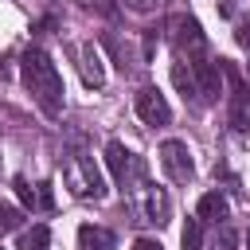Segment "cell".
Returning <instances> with one entry per match:
<instances>
[{"label": "cell", "mask_w": 250, "mask_h": 250, "mask_svg": "<svg viewBox=\"0 0 250 250\" xmlns=\"http://www.w3.org/2000/svg\"><path fill=\"white\" fill-rule=\"evenodd\" d=\"M234 39H238L242 47H250V20H246V23H238V31H234Z\"/></svg>", "instance_id": "ffe728a7"}, {"label": "cell", "mask_w": 250, "mask_h": 250, "mask_svg": "<svg viewBox=\"0 0 250 250\" xmlns=\"http://www.w3.org/2000/svg\"><path fill=\"white\" fill-rule=\"evenodd\" d=\"M105 164H109L113 180L121 184V191H125V188L133 191V184H141V176H145L141 156H137V152H129L121 141H109V145H105Z\"/></svg>", "instance_id": "3957f363"}, {"label": "cell", "mask_w": 250, "mask_h": 250, "mask_svg": "<svg viewBox=\"0 0 250 250\" xmlns=\"http://www.w3.org/2000/svg\"><path fill=\"white\" fill-rule=\"evenodd\" d=\"M20 74H23L27 94L35 98V105H39L47 117H59V113H62V74H59V66L51 62V55L39 51V47L23 51Z\"/></svg>", "instance_id": "6da1fadb"}, {"label": "cell", "mask_w": 250, "mask_h": 250, "mask_svg": "<svg viewBox=\"0 0 250 250\" xmlns=\"http://www.w3.org/2000/svg\"><path fill=\"white\" fill-rule=\"evenodd\" d=\"M137 113H141L145 125H168V121H172V105L164 102V94H160L156 86L137 90Z\"/></svg>", "instance_id": "8992f818"}, {"label": "cell", "mask_w": 250, "mask_h": 250, "mask_svg": "<svg viewBox=\"0 0 250 250\" xmlns=\"http://www.w3.org/2000/svg\"><path fill=\"white\" fill-rule=\"evenodd\" d=\"M12 188H16V195H20V199H23L27 207H35V203H39V195H35V188H31V184H27L23 176H16V184H12Z\"/></svg>", "instance_id": "2e32d148"}, {"label": "cell", "mask_w": 250, "mask_h": 250, "mask_svg": "<svg viewBox=\"0 0 250 250\" xmlns=\"http://www.w3.org/2000/svg\"><path fill=\"white\" fill-rule=\"evenodd\" d=\"M172 82H176V86L184 90V98H188V94H195V70H191V66L184 62V59H180V62L172 66ZM195 98H199V94H195Z\"/></svg>", "instance_id": "4fadbf2b"}, {"label": "cell", "mask_w": 250, "mask_h": 250, "mask_svg": "<svg viewBox=\"0 0 250 250\" xmlns=\"http://www.w3.org/2000/svg\"><path fill=\"white\" fill-rule=\"evenodd\" d=\"M199 223H227V199L219 195V191H207L203 199H199Z\"/></svg>", "instance_id": "8fae6325"}, {"label": "cell", "mask_w": 250, "mask_h": 250, "mask_svg": "<svg viewBox=\"0 0 250 250\" xmlns=\"http://www.w3.org/2000/svg\"><path fill=\"white\" fill-rule=\"evenodd\" d=\"M78 70H82V82H86V86H105V66H102V55H98L94 43L82 47V55H78Z\"/></svg>", "instance_id": "9c48e42d"}, {"label": "cell", "mask_w": 250, "mask_h": 250, "mask_svg": "<svg viewBox=\"0 0 250 250\" xmlns=\"http://www.w3.org/2000/svg\"><path fill=\"white\" fill-rule=\"evenodd\" d=\"M234 242H238V234H234L230 227H223L219 238H215V250H234Z\"/></svg>", "instance_id": "e0dca14e"}, {"label": "cell", "mask_w": 250, "mask_h": 250, "mask_svg": "<svg viewBox=\"0 0 250 250\" xmlns=\"http://www.w3.org/2000/svg\"><path fill=\"white\" fill-rule=\"evenodd\" d=\"M78 250H117V238H113V230L86 223V227H78Z\"/></svg>", "instance_id": "30bf717a"}, {"label": "cell", "mask_w": 250, "mask_h": 250, "mask_svg": "<svg viewBox=\"0 0 250 250\" xmlns=\"http://www.w3.org/2000/svg\"><path fill=\"white\" fill-rule=\"evenodd\" d=\"M35 195H39V207H51V203H55V199H51V184H39Z\"/></svg>", "instance_id": "d6986e66"}, {"label": "cell", "mask_w": 250, "mask_h": 250, "mask_svg": "<svg viewBox=\"0 0 250 250\" xmlns=\"http://www.w3.org/2000/svg\"><path fill=\"white\" fill-rule=\"evenodd\" d=\"M62 184L70 188V195L78 199H105V180L98 172V164L86 152H70L62 160Z\"/></svg>", "instance_id": "7a4b0ae2"}, {"label": "cell", "mask_w": 250, "mask_h": 250, "mask_svg": "<svg viewBox=\"0 0 250 250\" xmlns=\"http://www.w3.org/2000/svg\"><path fill=\"white\" fill-rule=\"evenodd\" d=\"M191 70H195V94H199V102H203V105L219 102V98H223V66H215V62H195Z\"/></svg>", "instance_id": "52a82bcc"}, {"label": "cell", "mask_w": 250, "mask_h": 250, "mask_svg": "<svg viewBox=\"0 0 250 250\" xmlns=\"http://www.w3.org/2000/svg\"><path fill=\"white\" fill-rule=\"evenodd\" d=\"M47 242H51V230L43 223H35L31 230L20 234V250H47Z\"/></svg>", "instance_id": "7c38bea8"}, {"label": "cell", "mask_w": 250, "mask_h": 250, "mask_svg": "<svg viewBox=\"0 0 250 250\" xmlns=\"http://www.w3.org/2000/svg\"><path fill=\"white\" fill-rule=\"evenodd\" d=\"M133 191H137V211H141V219H145V223L164 227V223H168V215H172V203H168L164 188H156V184H145V180H141Z\"/></svg>", "instance_id": "277c9868"}, {"label": "cell", "mask_w": 250, "mask_h": 250, "mask_svg": "<svg viewBox=\"0 0 250 250\" xmlns=\"http://www.w3.org/2000/svg\"><path fill=\"white\" fill-rule=\"evenodd\" d=\"M172 43L180 47V51H203L207 47V39H203V27L191 20V16H172Z\"/></svg>", "instance_id": "ba28073f"}, {"label": "cell", "mask_w": 250, "mask_h": 250, "mask_svg": "<svg viewBox=\"0 0 250 250\" xmlns=\"http://www.w3.org/2000/svg\"><path fill=\"white\" fill-rule=\"evenodd\" d=\"M160 168H164L168 180H176V184H188V180L195 176V164H191V152H188L184 141H164V145H160Z\"/></svg>", "instance_id": "5b68a950"}, {"label": "cell", "mask_w": 250, "mask_h": 250, "mask_svg": "<svg viewBox=\"0 0 250 250\" xmlns=\"http://www.w3.org/2000/svg\"><path fill=\"white\" fill-rule=\"evenodd\" d=\"M180 246H184V250H199V246H203V227H199V219H188V223H184Z\"/></svg>", "instance_id": "5bb4252c"}, {"label": "cell", "mask_w": 250, "mask_h": 250, "mask_svg": "<svg viewBox=\"0 0 250 250\" xmlns=\"http://www.w3.org/2000/svg\"><path fill=\"white\" fill-rule=\"evenodd\" d=\"M125 4H129L133 12H152V8H156V4H164V0H125Z\"/></svg>", "instance_id": "ac0fdd59"}, {"label": "cell", "mask_w": 250, "mask_h": 250, "mask_svg": "<svg viewBox=\"0 0 250 250\" xmlns=\"http://www.w3.org/2000/svg\"><path fill=\"white\" fill-rule=\"evenodd\" d=\"M246 250H250V230H246Z\"/></svg>", "instance_id": "7402d4cb"}, {"label": "cell", "mask_w": 250, "mask_h": 250, "mask_svg": "<svg viewBox=\"0 0 250 250\" xmlns=\"http://www.w3.org/2000/svg\"><path fill=\"white\" fill-rule=\"evenodd\" d=\"M133 250H164V246H160V242H152V238H137V242H133Z\"/></svg>", "instance_id": "44dd1931"}, {"label": "cell", "mask_w": 250, "mask_h": 250, "mask_svg": "<svg viewBox=\"0 0 250 250\" xmlns=\"http://www.w3.org/2000/svg\"><path fill=\"white\" fill-rule=\"evenodd\" d=\"M20 219H23V211L0 199V234H8V230H16V227H20Z\"/></svg>", "instance_id": "9a60e30c"}]
</instances>
